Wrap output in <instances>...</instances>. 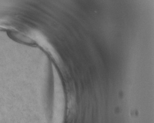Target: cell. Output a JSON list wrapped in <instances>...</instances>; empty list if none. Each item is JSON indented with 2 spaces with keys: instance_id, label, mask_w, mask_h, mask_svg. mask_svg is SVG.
<instances>
[{
  "instance_id": "cell-1",
  "label": "cell",
  "mask_w": 154,
  "mask_h": 123,
  "mask_svg": "<svg viewBox=\"0 0 154 123\" xmlns=\"http://www.w3.org/2000/svg\"><path fill=\"white\" fill-rule=\"evenodd\" d=\"M12 37L15 39L16 41H19L20 42L26 44V45L33 46L35 45V42L32 40V39L26 36L23 34L19 33H12Z\"/></svg>"
}]
</instances>
